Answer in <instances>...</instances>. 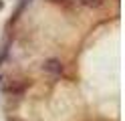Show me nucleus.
Returning a JSON list of instances; mask_svg holds the SVG:
<instances>
[{"label":"nucleus","mask_w":125,"mask_h":121,"mask_svg":"<svg viewBox=\"0 0 125 121\" xmlns=\"http://www.w3.org/2000/svg\"><path fill=\"white\" fill-rule=\"evenodd\" d=\"M30 87V79H18V77H10V79H6L2 85H0V91H2L4 95H12V97H18L26 91V89Z\"/></svg>","instance_id":"1"},{"label":"nucleus","mask_w":125,"mask_h":121,"mask_svg":"<svg viewBox=\"0 0 125 121\" xmlns=\"http://www.w3.org/2000/svg\"><path fill=\"white\" fill-rule=\"evenodd\" d=\"M42 71H44V73H49L51 77H61V75H62V71H65V67H62V63H61L59 59H49V61H44Z\"/></svg>","instance_id":"2"},{"label":"nucleus","mask_w":125,"mask_h":121,"mask_svg":"<svg viewBox=\"0 0 125 121\" xmlns=\"http://www.w3.org/2000/svg\"><path fill=\"white\" fill-rule=\"evenodd\" d=\"M28 2H30V0H18V6H16V10H14V14L10 16V20L6 22V32L10 30V26H12V24H16V20L20 18V14L24 12V8L28 6Z\"/></svg>","instance_id":"3"},{"label":"nucleus","mask_w":125,"mask_h":121,"mask_svg":"<svg viewBox=\"0 0 125 121\" xmlns=\"http://www.w3.org/2000/svg\"><path fill=\"white\" fill-rule=\"evenodd\" d=\"M46 2L61 6L62 10H71V8H73V4H75V0H46Z\"/></svg>","instance_id":"4"},{"label":"nucleus","mask_w":125,"mask_h":121,"mask_svg":"<svg viewBox=\"0 0 125 121\" xmlns=\"http://www.w3.org/2000/svg\"><path fill=\"white\" fill-rule=\"evenodd\" d=\"M8 46H10V38H6L2 44H0V65L6 61V56H8Z\"/></svg>","instance_id":"5"},{"label":"nucleus","mask_w":125,"mask_h":121,"mask_svg":"<svg viewBox=\"0 0 125 121\" xmlns=\"http://www.w3.org/2000/svg\"><path fill=\"white\" fill-rule=\"evenodd\" d=\"M79 2L83 6H87V8H101L105 4V0H79Z\"/></svg>","instance_id":"6"},{"label":"nucleus","mask_w":125,"mask_h":121,"mask_svg":"<svg viewBox=\"0 0 125 121\" xmlns=\"http://www.w3.org/2000/svg\"><path fill=\"white\" fill-rule=\"evenodd\" d=\"M6 121H26V119H22V117H16V115H8V117H6Z\"/></svg>","instance_id":"7"},{"label":"nucleus","mask_w":125,"mask_h":121,"mask_svg":"<svg viewBox=\"0 0 125 121\" xmlns=\"http://www.w3.org/2000/svg\"><path fill=\"white\" fill-rule=\"evenodd\" d=\"M93 121H111V119H101V117H99V119H93Z\"/></svg>","instance_id":"8"},{"label":"nucleus","mask_w":125,"mask_h":121,"mask_svg":"<svg viewBox=\"0 0 125 121\" xmlns=\"http://www.w3.org/2000/svg\"><path fill=\"white\" fill-rule=\"evenodd\" d=\"M2 8H4V0H0V10H2Z\"/></svg>","instance_id":"9"}]
</instances>
